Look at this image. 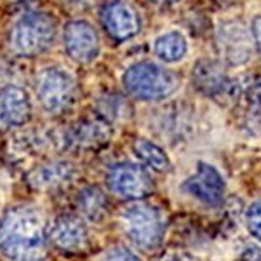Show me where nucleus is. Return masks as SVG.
Masks as SVG:
<instances>
[{"mask_svg": "<svg viewBox=\"0 0 261 261\" xmlns=\"http://www.w3.org/2000/svg\"><path fill=\"white\" fill-rule=\"evenodd\" d=\"M56 37V21L47 12H27L12 27L9 47L14 54L24 58L45 53Z\"/></svg>", "mask_w": 261, "mask_h": 261, "instance_id": "3", "label": "nucleus"}, {"mask_svg": "<svg viewBox=\"0 0 261 261\" xmlns=\"http://www.w3.org/2000/svg\"><path fill=\"white\" fill-rule=\"evenodd\" d=\"M75 204H77L79 213L92 223L103 221L108 214V199L99 187L82 188L75 199Z\"/></svg>", "mask_w": 261, "mask_h": 261, "instance_id": "16", "label": "nucleus"}, {"mask_svg": "<svg viewBox=\"0 0 261 261\" xmlns=\"http://www.w3.org/2000/svg\"><path fill=\"white\" fill-rule=\"evenodd\" d=\"M252 37H254L258 50L261 53V16L254 18V21H252Z\"/></svg>", "mask_w": 261, "mask_h": 261, "instance_id": "23", "label": "nucleus"}, {"mask_svg": "<svg viewBox=\"0 0 261 261\" xmlns=\"http://www.w3.org/2000/svg\"><path fill=\"white\" fill-rule=\"evenodd\" d=\"M0 252L11 261H44L47 258L45 223L37 207L19 205L0 220Z\"/></svg>", "mask_w": 261, "mask_h": 261, "instance_id": "1", "label": "nucleus"}, {"mask_svg": "<svg viewBox=\"0 0 261 261\" xmlns=\"http://www.w3.org/2000/svg\"><path fill=\"white\" fill-rule=\"evenodd\" d=\"M246 226L252 237L261 241V200H256L246 211Z\"/></svg>", "mask_w": 261, "mask_h": 261, "instance_id": "19", "label": "nucleus"}, {"mask_svg": "<svg viewBox=\"0 0 261 261\" xmlns=\"http://www.w3.org/2000/svg\"><path fill=\"white\" fill-rule=\"evenodd\" d=\"M159 261H197V259L193 258L192 254H188V252L174 249V251H169V252H166V254H162V258Z\"/></svg>", "mask_w": 261, "mask_h": 261, "instance_id": "22", "label": "nucleus"}, {"mask_svg": "<svg viewBox=\"0 0 261 261\" xmlns=\"http://www.w3.org/2000/svg\"><path fill=\"white\" fill-rule=\"evenodd\" d=\"M183 190L188 195L200 200L202 204L216 207V205L221 204L223 197H225V181L213 166L200 162L195 174L190 176L183 183Z\"/></svg>", "mask_w": 261, "mask_h": 261, "instance_id": "11", "label": "nucleus"}, {"mask_svg": "<svg viewBox=\"0 0 261 261\" xmlns=\"http://www.w3.org/2000/svg\"><path fill=\"white\" fill-rule=\"evenodd\" d=\"M68 2H71V4H77V6H82V4L89 2V0H68Z\"/></svg>", "mask_w": 261, "mask_h": 261, "instance_id": "26", "label": "nucleus"}, {"mask_svg": "<svg viewBox=\"0 0 261 261\" xmlns=\"http://www.w3.org/2000/svg\"><path fill=\"white\" fill-rule=\"evenodd\" d=\"M120 228L134 247L141 251H153L162 242L166 221L155 205L136 202L120 214Z\"/></svg>", "mask_w": 261, "mask_h": 261, "instance_id": "2", "label": "nucleus"}, {"mask_svg": "<svg viewBox=\"0 0 261 261\" xmlns=\"http://www.w3.org/2000/svg\"><path fill=\"white\" fill-rule=\"evenodd\" d=\"M258 261H261V259H258Z\"/></svg>", "mask_w": 261, "mask_h": 261, "instance_id": "27", "label": "nucleus"}, {"mask_svg": "<svg viewBox=\"0 0 261 261\" xmlns=\"http://www.w3.org/2000/svg\"><path fill=\"white\" fill-rule=\"evenodd\" d=\"M155 53L161 60L167 63L179 61L187 54V42L185 37L178 32H169L159 37L155 42Z\"/></svg>", "mask_w": 261, "mask_h": 261, "instance_id": "18", "label": "nucleus"}, {"mask_svg": "<svg viewBox=\"0 0 261 261\" xmlns=\"http://www.w3.org/2000/svg\"><path fill=\"white\" fill-rule=\"evenodd\" d=\"M218 49L223 60L230 65H244L252 54V39L244 24L237 21H226L218 27Z\"/></svg>", "mask_w": 261, "mask_h": 261, "instance_id": "9", "label": "nucleus"}, {"mask_svg": "<svg viewBox=\"0 0 261 261\" xmlns=\"http://www.w3.org/2000/svg\"><path fill=\"white\" fill-rule=\"evenodd\" d=\"M47 239L63 252H81L87 246V228L82 218L75 214H60L49 225Z\"/></svg>", "mask_w": 261, "mask_h": 261, "instance_id": "10", "label": "nucleus"}, {"mask_svg": "<svg viewBox=\"0 0 261 261\" xmlns=\"http://www.w3.org/2000/svg\"><path fill=\"white\" fill-rule=\"evenodd\" d=\"M98 261H141L138 258L136 254H134L133 251L125 249V247H112V249H108L107 252H103L101 254V258Z\"/></svg>", "mask_w": 261, "mask_h": 261, "instance_id": "20", "label": "nucleus"}, {"mask_svg": "<svg viewBox=\"0 0 261 261\" xmlns=\"http://www.w3.org/2000/svg\"><path fill=\"white\" fill-rule=\"evenodd\" d=\"M150 2L157 4V6H169V4H174V2H178V0H150Z\"/></svg>", "mask_w": 261, "mask_h": 261, "instance_id": "25", "label": "nucleus"}, {"mask_svg": "<svg viewBox=\"0 0 261 261\" xmlns=\"http://www.w3.org/2000/svg\"><path fill=\"white\" fill-rule=\"evenodd\" d=\"M192 81L200 94L216 101L235 99L239 96V87L226 75L223 66L214 60H200L193 68Z\"/></svg>", "mask_w": 261, "mask_h": 261, "instance_id": "6", "label": "nucleus"}, {"mask_svg": "<svg viewBox=\"0 0 261 261\" xmlns=\"http://www.w3.org/2000/svg\"><path fill=\"white\" fill-rule=\"evenodd\" d=\"M124 87L133 98L157 101L171 96L179 87V77L150 61L136 63L125 71Z\"/></svg>", "mask_w": 261, "mask_h": 261, "instance_id": "4", "label": "nucleus"}, {"mask_svg": "<svg viewBox=\"0 0 261 261\" xmlns=\"http://www.w3.org/2000/svg\"><path fill=\"white\" fill-rule=\"evenodd\" d=\"M28 94L18 86H7L0 91V127L12 129L24 125L30 119Z\"/></svg>", "mask_w": 261, "mask_h": 261, "instance_id": "15", "label": "nucleus"}, {"mask_svg": "<svg viewBox=\"0 0 261 261\" xmlns=\"http://www.w3.org/2000/svg\"><path fill=\"white\" fill-rule=\"evenodd\" d=\"M108 188L122 200H138L151 192V178L136 164H117L107 174Z\"/></svg>", "mask_w": 261, "mask_h": 261, "instance_id": "7", "label": "nucleus"}, {"mask_svg": "<svg viewBox=\"0 0 261 261\" xmlns=\"http://www.w3.org/2000/svg\"><path fill=\"white\" fill-rule=\"evenodd\" d=\"M133 148H134V153H136L150 169H153L157 172L169 171V167H171L169 157H167L166 151H164L161 146L155 145V143H151L148 140H136Z\"/></svg>", "mask_w": 261, "mask_h": 261, "instance_id": "17", "label": "nucleus"}, {"mask_svg": "<svg viewBox=\"0 0 261 261\" xmlns=\"http://www.w3.org/2000/svg\"><path fill=\"white\" fill-rule=\"evenodd\" d=\"M75 166L66 161H50L42 166H37L27 176V183L33 190L40 192H58L70 187L75 179Z\"/></svg>", "mask_w": 261, "mask_h": 261, "instance_id": "14", "label": "nucleus"}, {"mask_svg": "<svg viewBox=\"0 0 261 261\" xmlns=\"http://www.w3.org/2000/svg\"><path fill=\"white\" fill-rule=\"evenodd\" d=\"M246 98L252 105H261V81L252 82L246 91Z\"/></svg>", "mask_w": 261, "mask_h": 261, "instance_id": "21", "label": "nucleus"}, {"mask_svg": "<svg viewBox=\"0 0 261 261\" xmlns=\"http://www.w3.org/2000/svg\"><path fill=\"white\" fill-rule=\"evenodd\" d=\"M40 105L50 115H61L75 101V82L60 68H45L37 77Z\"/></svg>", "mask_w": 261, "mask_h": 261, "instance_id": "5", "label": "nucleus"}, {"mask_svg": "<svg viewBox=\"0 0 261 261\" xmlns=\"http://www.w3.org/2000/svg\"><path fill=\"white\" fill-rule=\"evenodd\" d=\"M112 138V125L101 113L84 117L66 130L65 146L77 150H98Z\"/></svg>", "mask_w": 261, "mask_h": 261, "instance_id": "8", "label": "nucleus"}, {"mask_svg": "<svg viewBox=\"0 0 261 261\" xmlns=\"http://www.w3.org/2000/svg\"><path fill=\"white\" fill-rule=\"evenodd\" d=\"M35 2L37 0H11L12 6H16L18 9H30Z\"/></svg>", "mask_w": 261, "mask_h": 261, "instance_id": "24", "label": "nucleus"}, {"mask_svg": "<svg viewBox=\"0 0 261 261\" xmlns=\"http://www.w3.org/2000/svg\"><path fill=\"white\" fill-rule=\"evenodd\" d=\"M65 49L77 63H91L99 54V40L94 28L86 21H70L65 27Z\"/></svg>", "mask_w": 261, "mask_h": 261, "instance_id": "12", "label": "nucleus"}, {"mask_svg": "<svg viewBox=\"0 0 261 261\" xmlns=\"http://www.w3.org/2000/svg\"><path fill=\"white\" fill-rule=\"evenodd\" d=\"M101 23L115 40H127L140 32L138 12L122 0H110L101 9Z\"/></svg>", "mask_w": 261, "mask_h": 261, "instance_id": "13", "label": "nucleus"}]
</instances>
